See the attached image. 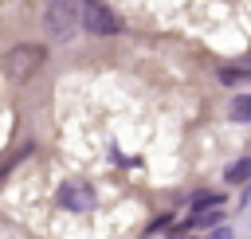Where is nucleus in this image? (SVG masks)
<instances>
[{"label": "nucleus", "mask_w": 251, "mask_h": 239, "mask_svg": "<svg viewBox=\"0 0 251 239\" xmlns=\"http://www.w3.org/2000/svg\"><path fill=\"white\" fill-rule=\"evenodd\" d=\"M251 176V161H235L231 168H227V184H243Z\"/></svg>", "instance_id": "nucleus-6"}, {"label": "nucleus", "mask_w": 251, "mask_h": 239, "mask_svg": "<svg viewBox=\"0 0 251 239\" xmlns=\"http://www.w3.org/2000/svg\"><path fill=\"white\" fill-rule=\"evenodd\" d=\"M220 78L224 82H243V78H251V71H220Z\"/></svg>", "instance_id": "nucleus-7"}, {"label": "nucleus", "mask_w": 251, "mask_h": 239, "mask_svg": "<svg viewBox=\"0 0 251 239\" xmlns=\"http://www.w3.org/2000/svg\"><path fill=\"white\" fill-rule=\"evenodd\" d=\"M82 24H86L90 35H102V39H110V35L122 31V20H118L114 8H106L102 0H86V4H82Z\"/></svg>", "instance_id": "nucleus-3"}, {"label": "nucleus", "mask_w": 251, "mask_h": 239, "mask_svg": "<svg viewBox=\"0 0 251 239\" xmlns=\"http://www.w3.org/2000/svg\"><path fill=\"white\" fill-rule=\"evenodd\" d=\"M78 12H82V8H75V0H51L47 12H43V27H47V35H55V39H71L75 27H78Z\"/></svg>", "instance_id": "nucleus-2"}, {"label": "nucleus", "mask_w": 251, "mask_h": 239, "mask_svg": "<svg viewBox=\"0 0 251 239\" xmlns=\"http://www.w3.org/2000/svg\"><path fill=\"white\" fill-rule=\"evenodd\" d=\"M231 118H235V121H251V94L231 98Z\"/></svg>", "instance_id": "nucleus-4"}, {"label": "nucleus", "mask_w": 251, "mask_h": 239, "mask_svg": "<svg viewBox=\"0 0 251 239\" xmlns=\"http://www.w3.org/2000/svg\"><path fill=\"white\" fill-rule=\"evenodd\" d=\"M212 239H231V227H220V231H212Z\"/></svg>", "instance_id": "nucleus-8"}, {"label": "nucleus", "mask_w": 251, "mask_h": 239, "mask_svg": "<svg viewBox=\"0 0 251 239\" xmlns=\"http://www.w3.org/2000/svg\"><path fill=\"white\" fill-rule=\"evenodd\" d=\"M43 55H47V51H43L39 43H20V47H12V51L4 55V74H8L12 82H24L27 74L39 71Z\"/></svg>", "instance_id": "nucleus-1"}, {"label": "nucleus", "mask_w": 251, "mask_h": 239, "mask_svg": "<svg viewBox=\"0 0 251 239\" xmlns=\"http://www.w3.org/2000/svg\"><path fill=\"white\" fill-rule=\"evenodd\" d=\"M220 200H224V196H216V192H200V196L192 200V215H200V212H212Z\"/></svg>", "instance_id": "nucleus-5"}]
</instances>
